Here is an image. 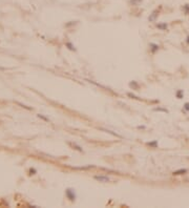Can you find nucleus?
Segmentation results:
<instances>
[{"label":"nucleus","mask_w":189,"mask_h":208,"mask_svg":"<svg viewBox=\"0 0 189 208\" xmlns=\"http://www.w3.org/2000/svg\"><path fill=\"white\" fill-rule=\"evenodd\" d=\"M66 197H67L70 201H75V199H76V193H75V191H74V189H72V188H67V189H66Z\"/></svg>","instance_id":"1"},{"label":"nucleus","mask_w":189,"mask_h":208,"mask_svg":"<svg viewBox=\"0 0 189 208\" xmlns=\"http://www.w3.org/2000/svg\"><path fill=\"white\" fill-rule=\"evenodd\" d=\"M94 179L99 182H109V178L108 177H105V176H96Z\"/></svg>","instance_id":"2"},{"label":"nucleus","mask_w":189,"mask_h":208,"mask_svg":"<svg viewBox=\"0 0 189 208\" xmlns=\"http://www.w3.org/2000/svg\"><path fill=\"white\" fill-rule=\"evenodd\" d=\"M187 169L186 168H181V169H178V170H175L173 171V176H181V175H185L187 174Z\"/></svg>","instance_id":"3"},{"label":"nucleus","mask_w":189,"mask_h":208,"mask_svg":"<svg viewBox=\"0 0 189 208\" xmlns=\"http://www.w3.org/2000/svg\"><path fill=\"white\" fill-rule=\"evenodd\" d=\"M158 11H155L153 13L149 16V21H156V19H157V17H158Z\"/></svg>","instance_id":"4"},{"label":"nucleus","mask_w":189,"mask_h":208,"mask_svg":"<svg viewBox=\"0 0 189 208\" xmlns=\"http://www.w3.org/2000/svg\"><path fill=\"white\" fill-rule=\"evenodd\" d=\"M150 50H151L152 54H155V53L159 50V45H158V44H155V43H150Z\"/></svg>","instance_id":"5"},{"label":"nucleus","mask_w":189,"mask_h":208,"mask_svg":"<svg viewBox=\"0 0 189 208\" xmlns=\"http://www.w3.org/2000/svg\"><path fill=\"white\" fill-rule=\"evenodd\" d=\"M157 27H158V28H160L161 31H165V29L167 28V24H166V23H158V24H157Z\"/></svg>","instance_id":"6"},{"label":"nucleus","mask_w":189,"mask_h":208,"mask_svg":"<svg viewBox=\"0 0 189 208\" xmlns=\"http://www.w3.org/2000/svg\"><path fill=\"white\" fill-rule=\"evenodd\" d=\"M183 96H184V93H183V91H182V90H179L178 92H176V97H178L179 99H182V98H183Z\"/></svg>","instance_id":"7"},{"label":"nucleus","mask_w":189,"mask_h":208,"mask_svg":"<svg viewBox=\"0 0 189 208\" xmlns=\"http://www.w3.org/2000/svg\"><path fill=\"white\" fill-rule=\"evenodd\" d=\"M183 10H184V12L186 14L189 15V4H185L184 7H183Z\"/></svg>","instance_id":"8"},{"label":"nucleus","mask_w":189,"mask_h":208,"mask_svg":"<svg viewBox=\"0 0 189 208\" xmlns=\"http://www.w3.org/2000/svg\"><path fill=\"white\" fill-rule=\"evenodd\" d=\"M148 145H149V146H151V147H157V146H158V141L149 142V143H148Z\"/></svg>","instance_id":"9"},{"label":"nucleus","mask_w":189,"mask_h":208,"mask_svg":"<svg viewBox=\"0 0 189 208\" xmlns=\"http://www.w3.org/2000/svg\"><path fill=\"white\" fill-rule=\"evenodd\" d=\"M66 46L68 47L70 51H75V46H74L72 43H70V42H67V43H66Z\"/></svg>","instance_id":"10"},{"label":"nucleus","mask_w":189,"mask_h":208,"mask_svg":"<svg viewBox=\"0 0 189 208\" xmlns=\"http://www.w3.org/2000/svg\"><path fill=\"white\" fill-rule=\"evenodd\" d=\"M155 110L156 111H164V112H168V110L167 109H165V108H160V107H158V108H155Z\"/></svg>","instance_id":"11"},{"label":"nucleus","mask_w":189,"mask_h":208,"mask_svg":"<svg viewBox=\"0 0 189 208\" xmlns=\"http://www.w3.org/2000/svg\"><path fill=\"white\" fill-rule=\"evenodd\" d=\"M130 86H131V87L133 86L134 88H138V87H139V85H138V84H137V83H135L134 81H132V82H130Z\"/></svg>","instance_id":"12"},{"label":"nucleus","mask_w":189,"mask_h":208,"mask_svg":"<svg viewBox=\"0 0 189 208\" xmlns=\"http://www.w3.org/2000/svg\"><path fill=\"white\" fill-rule=\"evenodd\" d=\"M184 109L186 111H189V103H185L184 104Z\"/></svg>","instance_id":"13"},{"label":"nucleus","mask_w":189,"mask_h":208,"mask_svg":"<svg viewBox=\"0 0 189 208\" xmlns=\"http://www.w3.org/2000/svg\"><path fill=\"white\" fill-rule=\"evenodd\" d=\"M141 1H142V0H131V1H130V2H131L132 4H137V3L141 2Z\"/></svg>","instance_id":"14"},{"label":"nucleus","mask_w":189,"mask_h":208,"mask_svg":"<svg viewBox=\"0 0 189 208\" xmlns=\"http://www.w3.org/2000/svg\"><path fill=\"white\" fill-rule=\"evenodd\" d=\"M128 97H131V98H133V99H139L138 97H135L134 95H132V94H128Z\"/></svg>","instance_id":"15"},{"label":"nucleus","mask_w":189,"mask_h":208,"mask_svg":"<svg viewBox=\"0 0 189 208\" xmlns=\"http://www.w3.org/2000/svg\"><path fill=\"white\" fill-rule=\"evenodd\" d=\"M186 42H187V44H189V36L187 37V40H186Z\"/></svg>","instance_id":"16"}]
</instances>
